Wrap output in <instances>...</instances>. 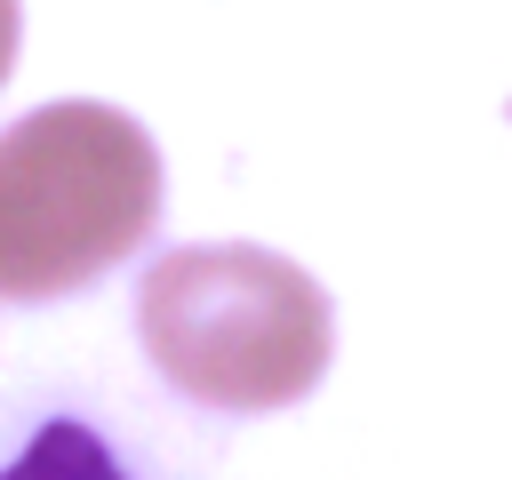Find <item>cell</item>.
<instances>
[{"label": "cell", "instance_id": "1", "mask_svg": "<svg viewBox=\"0 0 512 480\" xmlns=\"http://www.w3.org/2000/svg\"><path fill=\"white\" fill-rule=\"evenodd\" d=\"M136 336L184 400L224 416H264L320 392L336 352V312L304 264L248 240H216V248H176L144 272Z\"/></svg>", "mask_w": 512, "mask_h": 480}, {"label": "cell", "instance_id": "2", "mask_svg": "<svg viewBox=\"0 0 512 480\" xmlns=\"http://www.w3.org/2000/svg\"><path fill=\"white\" fill-rule=\"evenodd\" d=\"M160 224L144 120L96 96L24 112L0 136V304H56L128 264Z\"/></svg>", "mask_w": 512, "mask_h": 480}, {"label": "cell", "instance_id": "3", "mask_svg": "<svg viewBox=\"0 0 512 480\" xmlns=\"http://www.w3.org/2000/svg\"><path fill=\"white\" fill-rule=\"evenodd\" d=\"M0 480H128V464L104 448V432H88L80 416H48L16 456H8V472Z\"/></svg>", "mask_w": 512, "mask_h": 480}, {"label": "cell", "instance_id": "4", "mask_svg": "<svg viewBox=\"0 0 512 480\" xmlns=\"http://www.w3.org/2000/svg\"><path fill=\"white\" fill-rule=\"evenodd\" d=\"M16 32H24V8H16V0H0V80L16 72Z\"/></svg>", "mask_w": 512, "mask_h": 480}]
</instances>
